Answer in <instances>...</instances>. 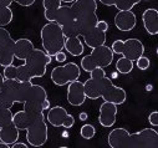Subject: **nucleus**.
<instances>
[{
	"mask_svg": "<svg viewBox=\"0 0 158 148\" xmlns=\"http://www.w3.org/2000/svg\"><path fill=\"white\" fill-rule=\"evenodd\" d=\"M26 141L31 147H41L49 139V130L48 123L44 117V113L35 120L26 130Z\"/></svg>",
	"mask_w": 158,
	"mask_h": 148,
	"instance_id": "1a4fd4ad",
	"label": "nucleus"
},
{
	"mask_svg": "<svg viewBox=\"0 0 158 148\" xmlns=\"http://www.w3.org/2000/svg\"><path fill=\"white\" fill-rule=\"evenodd\" d=\"M67 102L71 106H81L86 101V93L84 88V82L81 81H72L67 84Z\"/></svg>",
	"mask_w": 158,
	"mask_h": 148,
	"instance_id": "4468645a",
	"label": "nucleus"
},
{
	"mask_svg": "<svg viewBox=\"0 0 158 148\" xmlns=\"http://www.w3.org/2000/svg\"><path fill=\"white\" fill-rule=\"evenodd\" d=\"M19 136H20V130H18V127L13 122L0 128V141L5 142L9 146L15 143L19 139Z\"/></svg>",
	"mask_w": 158,
	"mask_h": 148,
	"instance_id": "4be33fe9",
	"label": "nucleus"
},
{
	"mask_svg": "<svg viewBox=\"0 0 158 148\" xmlns=\"http://www.w3.org/2000/svg\"><path fill=\"white\" fill-rule=\"evenodd\" d=\"M144 2H147V0H144Z\"/></svg>",
	"mask_w": 158,
	"mask_h": 148,
	"instance_id": "37998d69",
	"label": "nucleus"
},
{
	"mask_svg": "<svg viewBox=\"0 0 158 148\" xmlns=\"http://www.w3.org/2000/svg\"><path fill=\"white\" fill-rule=\"evenodd\" d=\"M51 56L41 49H34L31 54L24 60L23 65L16 66V80L31 81L43 77L46 73V67L51 62Z\"/></svg>",
	"mask_w": 158,
	"mask_h": 148,
	"instance_id": "7ed1b4c3",
	"label": "nucleus"
},
{
	"mask_svg": "<svg viewBox=\"0 0 158 148\" xmlns=\"http://www.w3.org/2000/svg\"><path fill=\"white\" fill-rule=\"evenodd\" d=\"M100 2H101V4H103L106 6H114L117 0H100Z\"/></svg>",
	"mask_w": 158,
	"mask_h": 148,
	"instance_id": "e433bc0d",
	"label": "nucleus"
},
{
	"mask_svg": "<svg viewBox=\"0 0 158 148\" xmlns=\"http://www.w3.org/2000/svg\"><path fill=\"white\" fill-rule=\"evenodd\" d=\"M29 147V144H26V143H20V142H15V143H13L11 146H10V148H27Z\"/></svg>",
	"mask_w": 158,
	"mask_h": 148,
	"instance_id": "c9c22d12",
	"label": "nucleus"
},
{
	"mask_svg": "<svg viewBox=\"0 0 158 148\" xmlns=\"http://www.w3.org/2000/svg\"><path fill=\"white\" fill-rule=\"evenodd\" d=\"M80 134H81V137H82L84 139H91V138L95 137L96 130H95V127H94L92 125H89V123H87V125H84V126L81 127Z\"/></svg>",
	"mask_w": 158,
	"mask_h": 148,
	"instance_id": "c85d7f7f",
	"label": "nucleus"
},
{
	"mask_svg": "<svg viewBox=\"0 0 158 148\" xmlns=\"http://www.w3.org/2000/svg\"><path fill=\"white\" fill-rule=\"evenodd\" d=\"M14 19V13L10 6H0V26L9 25Z\"/></svg>",
	"mask_w": 158,
	"mask_h": 148,
	"instance_id": "a878e982",
	"label": "nucleus"
},
{
	"mask_svg": "<svg viewBox=\"0 0 158 148\" xmlns=\"http://www.w3.org/2000/svg\"><path fill=\"white\" fill-rule=\"evenodd\" d=\"M14 3H16L18 5L20 6H24V8H27V6H31L36 0H13Z\"/></svg>",
	"mask_w": 158,
	"mask_h": 148,
	"instance_id": "473e14b6",
	"label": "nucleus"
},
{
	"mask_svg": "<svg viewBox=\"0 0 158 148\" xmlns=\"http://www.w3.org/2000/svg\"><path fill=\"white\" fill-rule=\"evenodd\" d=\"M113 55L114 54H113V51L111 50L110 46L101 45L98 47H95V49H92L91 54H89V55L82 57L81 68L85 72H89V73L92 70H95L96 67L106 68L112 64Z\"/></svg>",
	"mask_w": 158,
	"mask_h": 148,
	"instance_id": "0eeeda50",
	"label": "nucleus"
},
{
	"mask_svg": "<svg viewBox=\"0 0 158 148\" xmlns=\"http://www.w3.org/2000/svg\"><path fill=\"white\" fill-rule=\"evenodd\" d=\"M40 38L43 50L51 57H54L59 51L64 50L66 38L62 32V27L59 24L48 21L40 30Z\"/></svg>",
	"mask_w": 158,
	"mask_h": 148,
	"instance_id": "20e7f679",
	"label": "nucleus"
},
{
	"mask_svg": "<svg viewBox=\"0 0 158 148\" xmlns=\"http://www.w3.org/2000/svg\"><path fill=\"white\" fill-rule=\"evenodd\" d=\"M14 47L15 40L11 38L10 32L5 27L0 26V66L2 67H5L14 62Z\"/></svg>",
	"mask_w": 158,
	"mask_h": 148,
	"instance_id": "9b49d317",
	"label": "nucleus"
},
{
	"mask_svg": "<svg viewBox=\"0 0 158 148\" xmlns=\"http://www.w3.org/2000/svg\"><path fill=\"white\" fill-rule=\"evenodd\" d=\"M108 144L112 148H157L158 132L153 128H143L130 133L127 130L118 127L108 133Z\"/></svg>",
	"mask_w": 158,
	"mask_h": 148,
	"instance_id": "f03ea898",
	"label": "nucleus"
},
{
	"mask_svg": "<svg viewBox=\"0 0 158 148\" xmlns=\"http://www.w3.org/2000/svg\"><path fill=\"white\" fill-rule=\"evenodd\" d=\"M54 57H55V61H57V62H65L66 61V54L64 51H59Z\"/></svg>",
	"mask_w": 158,
	"mask_h": 148,
	"instance_id": "f704fd0d",
	"label": "nucleus"
},
{
	"mask_svg": "<svg viewBox=\"0 0 158 148\" xmlns=\"http://www.w3.org/2000/svg\"><path fill=\"white\" fill-rule=\"evenodd\" d=\"M0 148H10V146L6 144L5 142H2V141H0Z\"/></svg>",
	"mask_w": 158,
	"mask_h": 148,
	"instance_id": "ea45409f",
	"label": "nucleus"
},
{
	"mask_svg": "<svg viewBox=\"0 0 158 148\" xmlns=\"http://www.w3.org/2000/svg\"><path fill=\"white\" fill-rule=\"evenodd\" d=\"M76 20L75 18V14L71 9V6H67V5H61L57 11L55 13V16H54V23L59 24L61 27L62 26H66L71 23H73Z\"/></svg>",
	"mask_w": 158,
	"mask_h": 148,
	"instance_id": "412c9836",
	"label": "nucleus"
},
{
	"mask_svg": "<svg viewBox=\"0 0 158 148\" xmlns=\"http://www.w3.org/2000/svg\"><path fill=\"white\" fill-rule=\"evenodd\" d=\"M142 23L146 31L149 35L158 34V10L154 8H149L142 14Z\"/></svg>",
	"mask_w": 158,
	"mask_h": 148,
	"instance_id": "a211bd4d",
	"label": "nucleus"
},
{
	"mask_svg": "<svg viewBox=\"0 0 158 148\" xmlns=\"http://www.w3.org/2000/svg\"><path fill=\"white\" fill-rule=\"evenodd\" d=\"M43 115V112H29L24 108L21 111L13 113V123L18 127L20 131H25L35 120H37Z\"/></svg>",
	"mask_w": 158,
	"mask_h": 148,
	"instance_id": "f3484780",
	"label": "nucleus"
},
{
	"mask_svg": "<svg viewBox=\"0 0 158 148\" xmlns=\"http://www.w3.org/2000/svg\"><path fill=\"white\" fill-rule=\"evenodd\" d=\"M60 2H61V3H71V4H72L75 0H60Z\"/></svg>",
	"mask_w": 158,
	"mask_h": 148,
	"instance_id": "79ce46f5",
	"label": "nucleus"
},
{
	"mask_svg": "<svg viewBox=\"0 0 158 148\" xmlns=\"http://www.w3.org/2000/svg\"><path fill=\"white\" fill-rule=\"evenodd\" d=\"M34 44L31 40L26 39V38H21V39H18L15 40V47H14V55H15V59L18 60H25L30 54L31 51L34 50Z\"/></svg>",
	"mask_w": 158,
	"mask_h": 148,
	"instance_id": "aec40b11",
	"label": "nucleus"
},
{
	"mask_svg": "<svg viewBox=\"0 0 158 148\" xmlns=\"http://www.w3.org/2000/svg\"><path fill=\"white\" fill-rule=\"evenodd\" d=\"M23 105L24 109L29 112H44L45 109H49L50 102L48 100L46 90L40 85L31 84L30 81L24 91Z\"/></svg>",
	"mask_w": 158,
	"mask_h": 148,
	"instance_id": "39448f33",
	"label": "nucleus"
},
{
	"mask_svg": "<svg viewBox=\"0 0 158 148\" xmlns=\"http://www.w3.org/2000/svg\"><path fill=\"white\" fill-rule=\"evenodd\" d=\"M82 39L90 49H95V47H98L101 45H105L107 38H106V32L95 27L91 31H89L87 34L82 35Z\"/></svg>",
	"mask_w": 158,
	"mask_h": 148,
	"instance_id": "6ab92c4d",
	"label": "nucleus"
},
{
	"mask_svg": "<svg viewBox=\"0 0 158 148\" xmlns=\"http://www.w3.org/2000/svg\"><path fill=\"white\" fill-rule=\"evenodd\" d=\"M78 118H80L81 121H86V120H87V113H85V112H81L80 115H78Z\"/></svg>",
	"mask_w": 158,
	"mask_h": 148,
	"instance_id": "58836bf2",
	"label": "nucleus"
},
{
	"mask_svg": "<svg viewBox=\"0 0 158 148\" xmlns=\"http://www.w3.org/2000/svg\"><path fill=\"white\" fill-rule=\"evenodd\" d=\"M13 122V113L10 108L0 107V128L6 126L8 123Z\"/></svg>",
	"mask_w": 158,
	"mask_h": 148,
	"instance_id": "cd10ccee",
	"label": "nucleus"
},
{
	"mask_svg": "<svg viewBox=\"0 0 158 148\" xmlns=\"http://www.w3.org/2000/svg\"><path fill=\"white\" fill-rule=\"evenodd\" d=\"M13 0H0V6H10Z\"/></svg>",
	"mask_w": 158,
	"mask_h": 148,
	"instance_id": "4c0bfd02",
	"label": "nucleus"
},
{
	"mask_svg": "<svg viewBox=\"0 0 158 148\" xmlns=\"http://www.w3.org/2000/svg\"><path fill=\"white\" fill-rule=\"evenodd\" d=\"M111 50L113 54L121 55L131 61H136L144 54V45L138 39H127V40H116L113 41Z\"/></svg>",
	"mask_w": 158,
	"mask_h": 148,
	"instance_id": "6e6552de",
	"label": "nucleus"
},
{
	"mask_svg": "<svg viewBox=\"0 0 158 148\" xmlns=\"http://www.w3.org/2000/svg\"><path fill=\"white\" fill-rule=\"evenodd\" d=\"M64 50H66L72 56H81L85 51L84 44L80 39V36H72V38H66Z\"/></svg>",
	"mask_w": 158,
	"mask_h": 148,
	"instance_id": "5701e85b",
	"label": "nucleus"
},
{
	"mask_svg": "<svg viewBox=\"0 0 158 148\" xmlns=\"http://www.w3.org/2000/svg\"><path fill=\"white\" fill-rule=\"evenodd\" d=\"M61 6L60 0H43V8H44V16L48 21H52L55 13Z\"/></svg>",
	"mask_w": 158,
	"mask_h": 148,
	"instance_id": "b1692460",
	"label": "nucleus"
},
{
	"mask_svg": "<svg viewBox=\"0 0 158 148\" xmlns=\"http://www.w3.org/2000/svg\"><path fill=\"white\" fill-rule=\"evenodd\" d=\"M136 65H137V67L139 68V70H142V71H146V70H148L149 67H151V60L148 59V57H146V56H141V57H138L137 60H136Z\"/></svg>",
	"mask_w": 158,
	"mask_h": 148,
	"instance_id": "7c9ffc66",
	"label": "nucleus"
},
{
	"mask_svg": "<svg viewBox=\"0 0 158 148\" xmlns=\"http://www.w3.org/2000/svg\"><path fill=\"white\" fill-rule=\"evenodd\" d=\"M117 117V105L105 101L100 106V115H98V122L102 127L110 128L116 123Z\"/></svg>",
	"mask_w": 158,
	"mask_h": 148,
	"instance_id": "2eb2a0df",
	"label": "nucleus"
},
{
	"mask_svg": "<svg viewBox=\"0 0 158 148\" xmlns=\"http://www.w3.org/2000/svg\"><path fill=\"white\" fill-rule=\"evenodd\" d=\"M48 122L54 127H64L66 130L73 127L75 125V117L61 106H54L49 108V112L46 116Z\"/></svg>",
	"mask_w": 158,
	"mask_h": 148,
	"instance_id": "f8f14e48",
	"label": "nucleus"
},
{
	"mask_svg": "<svg viewBox=\"0 0 158 148\" xmlns=\"http://www.w3.org/2000/svg\"><path fill=\"white\" fill-rule=\"evenodd\" d=\"M30 81L19 80H5L0 88V107L10 108L15 103H23L24 91Z\"/></svg>",
	"mask_w": 158,
	"mask_h": 148,
	"instance_id": "423d86ee",
	"label": "nucleus"
},
{
	"mask_svg": "<svg viewBox=\"0 0 158 148\" xmlns=\"http://www.w3.org/2000/svg\"><path fill=\"white\" fill-rule=\"evenodd\" d=\"M81 68L75 62H69L62 66H56L51 71V81L56 86H65L80 79Z\"/></svg>",
	"mask_w": 158,
	"mask_h": 148,
	"instance_id": "9d476101",
	"label": "nucleus"
},
{
	"mask_svg": "<svg viewBox=\"0 0 158 148\" xmlns=\"http://www.w3.org/2000/svg\"><path fill=\"white\" fill-rule=\"evenodd\" d=\"M141 2H142V0H117L114 8L118 11H120V10H132L133 6H136Z\"/></svg>",
	"mask_w": 158,
	"mask_h": 148,
	"instance_id": "bb28decb",
	"label": "nucleus"
},
{
	"mask_svg": "<svg viewBox=\"0 0 158 148\" xmlns=\"http://www.w3.org/2000/svg\"><path fill=\"white\" fill-rule=\"evenodd\" d=\"M3 82H4V76L2 75V72H0V88L3 86Z\"/></svg>",
	"mask_w": 158,
	"mask_h": 148,
	"instance_id": "a19ab883",
	"label": "nucleus"
},
{
	"mask_svg": "<svg viewBox=\"0 0 158 148\" xmlns=\"http://www.w3.org/2000/svg\"><path fill=\"white\" fill-rule=\"evenodd\" d=\"M3 76L5 80H16V66L13 64L5 66L3 70Z\"/></svg>",
	"mask_w": 158,
	"mask_h": 148,
	"instance_id": "c756f323",
	"label": "nucleus"
},
{
	"mask_svg": "<svg viewBox=\"0 0 158 148\" xmlns=\"http://www.w3.org/2000/svg\"><path fill=\"white\" fill-rule=\"evenodd\" d=\"M96 27L98 29V30H101V31H103V32H107V30H108V23L107 21H105V20H98L97 21V24H96Z\"/></svg>",
	"mask_w": 158,
	"mask_h": 148,
	"instance_id": "72a5a7b5",
	"label": "nucleus"
},
{
	"mask_svg": "<svg viewBox=\"0 0 158 148\" xmlns=\"http://www.w3.org/2000/svg\"><path fill=\"white\" fill-rule=\"evenodd\" d=\"M90 79L84 82V88L87 98L97 100L102 97L105 101L112 102L117 106L126 102V91L120 86H116L112 80L107 77L103 68L96 67L90 72Z\"/></svg>",
	"mask_w": 158,
	"mask_h": 148,
	"instance_id": "f257e3e1",
	"label": "nucleus"
},
{
	"mask_svg": "<svg viewBox=\"0 0 158 148\" xmlns=\"http://www.w3.org/2000/svg\"><path fill=\"white\" fill-rule=\"evenodd\" d=\"M148 122H149L151 126H153V127H157V126H158V112H157V111H153V112L149 113V116H148Z\"/></svg>",
	"mask_w": 158,
	"mask_h": 148,
	"instance_id": "2f4dec72",
	"label": "nucleus"
},
{
	"mask_svg": "<svg viewBox=\"0 0 158 148\" xmlns=\"http://www.w3.org/2000/svg\"><path fill=\"white\" fill-rule=\"evenodd\" d=\"M71 9L76 19L97 15V0H75Z\"/></svg>",
	"mask_w": 158,
	"mask_h": 148,
	"instance_id": "ddd939ff",
	"label": "nucleus"
},
{
	"mask_svg": "<svg viewBox=\"0 0 158 148\" xmlns=\"http://www.w3.org/2000/svg\"><path fill=\"white\" fill-rule=\"evenodd\" d=\"M116 70L117 72L122 73V75H127V73H130L133 70V61L121 56L116 61Z\"/></svg>",
	"mask_w": 158,
	"mask_h": 148,
	"instance_id": "393cba45",
	"label": "nucleus"
},
{
	"mask_svg": "<svg viewBox=\"0 0 158 148\" xmlns=\"http://www.w3.org/2000/svg\"><path fill=\"white\" fill-rule=\"evenodd\" d=\"M114 25L120 31H132L137 25V18L132 10H120L114 15Z\"/></svg>",
	"mask_w": 158,
	"mask_h": 148,
	"instance_id": "dca6fc26",
	"label": "nucleus"
}]
</instances>
